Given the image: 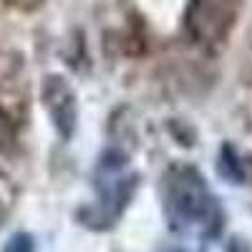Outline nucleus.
I'll return each instance as SVG.
<instances>
[{"instance_id": "20e7f679", "label": "nucleus", "mask_w": 252, "mask_h": 252, "mask_svg": "<svg viewBox=\"0 0 252 252\" xmlns=\"http://www.w3.org/2000/svg\"><path fill=\"white\" fill-rule=\"evenodd\" d=\"M43 106L56 126V131L63 141H71L78 126V101H76V91L71 89V83L53 73L46 78L43 83Z\"/></svg>"}, {"instance_id": "f03ea898", "label": "nucleus", "mask_w": 252, "mask_h": 252, "mask_svg": "<svg viewBox=\"0 0 252 252\" xmlns=\"http://www.w3.org/2000/svg\"><path fill=\"white\" fill-rule=\"evenodd\" d=\"M136 179L139 177L129 172V157L119 149H106L98 157L94 172L96 204L81 209V222L94 229L111 227L119 220V215H124V209L129 207L136 192Z\"/></svg>"}, {"instance_id": "1a4fd4ad", "label": "nucleus", "mask_w": 252, "mask_h": 252, "mask_svg": "<svg viewBox=\"0 0 252 252\" xmlns=\"http://www.w3.org/2000/svg\"><path fill=\"white\" fill-rule=\"evenodd\" d=\"M224 252H252V250H250L247 240H242V237H229V242H227V250H224Z\"/></svg>"}, {"instance_id": "9d476101", "label": "nucleus", "mask_w": 252, "mask_h": 252, "mask_svg": "<svg viewBox=\"0 0 252 252\" xmlns=\"http://www.w3.org/2000/svg\"><path fill=\"white\" fill-rule=\"evenodd\" d=\"M164 252H187V250H164Z\"/></svg>"}, {"instance_id": "7ed1b4c3", "label": "nucleus", "mask_w": 252, "mask_h": 252, "mask_svg": "<svg viewBox=\"0 0 252 252\" xmlns=\"http://www.w3.org/2000/svg\"><path fill=\"white\" fill-rule=\"evenodd\" d=\"M237 15V0H189L187 31L197 43H222Z\"/></svg>"}, {"instance_id": "423d86ee", "label": "nucleus", "mask_w": 252, "mask_h": 252, "mask_svg": "<svg viewBox=\"0 0 252 252\" xmlns=\"http://www.w3.org/2000/svg\"><path fill=\"white\" fill-rule=\"evenodd\" d=\"M15 149V124L8 111L0 109V154H10Z\"/></svg>"}, {"instance_id": "39448f33", "label": "nucleus", "mask_w": 252, "mask_h": 252, "mask_svg": "<svg viewBox=\"0 0 252 252\" xmlns=\"http://www.w3.org/2000/svg\"><path fill=\"white\" fill-rule=\"evenodd\" d=\"M217 174L220 179L229 182V184H242L245 182V166L240 154L235 152L232 144H222L220 154H217Z\"/></svg>"}, {"instance_id": "f257e3e1", "label": "nucleus", "mask_w": 252, "mask_h": 252, "mask_svg": "<svg viewBox=\"0 0 252 252\" xmlns=\"http://www.w3.org/2000/svg\"><path fill=\"white\" fill-rule=\"evenodd\" d=\"M164 212L174 232L217 237L224 212L207 187V179L192 164H177L164 177Z\"/></svg>"}, {"instance_id": "0eeeda50", "label": "nucleus", "mask_w": 252, "mask_h": 252, "mask_svg": "<svg viewBox=\"0 0 252 252\" xmlns=\"http://www.w3.org/2000/svg\"><path fill=\"white\" fill-rule=\"evenodd\" d=\"M10 204H13V187H10V179L0 172V224L5 222Z\"/></svg>"}, {"instance_id": "6e6552de", "label": "nucleus", "mask_w": 252, "mask_h": 252, "mask_svg": "<svg viewBox=\"0 0 252 252\" xmlns=\"http://www.w3.org/2000/svg\"><path fill=\"white\" fill-rule=\"evenodd\" d=\"M3 252H33V237L28 232H18L8 240Z\"/></svg>"}]
</instances>
